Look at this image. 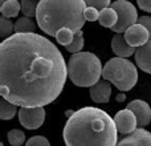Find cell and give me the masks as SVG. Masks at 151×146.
I'll list each match as a JSON object with an SVG mask.
<instances>
[{
    "label": "cell",
    "mask_w": 151,
    "mask_h": 146,
    "mask_svg": "<svg viewBox=\"0 0 151 146\" xmlns=\"http://www.w3.org/2000/svg\"><path fill=\"white\" fill-rule=\"evenodd\" d=\"M68 77L63 53L39 33H15L0 45V94L19 106H45Z\"/></svg>",
    "instance_id": "obj_1"
},
{
    "label": "cell",
    "mask_w": 151,
    "mask_h": 146,
    "mask_svg": "<svg viewBox=\"0 0 151 146\" xmlns=\"http://www.w3.org/2000/svg\"><path fill=\"white\" fill-rule=\"evenodd\" d=\"M114 118L99 108L85 106L68 118L63 130L66 146H117Z\"/></svg>",
    "instance_id": "obj_2"
},
{
    "label": "cell",
    "mask_w": 151,
    "mask_h": 146,
    "mask_svg": "<svg viewBox=\"0 0 151 146\" xmlns=\"http://www.w3.org/2000/svg\"><path fill=\"white\" fill-rule=\"evenodd\" d=\"M85 4V0H40L36 13L37 25L53 37L63 28L78 32L86 21Z\"/></svg>",
    "instance_id": "obj_3"
},
{
    "label": "cell",
    "mask_w": 151,
    "mask_h": 146,
    "mask_svg": "<svg viewBox=\"0 0 151 146\" xmlns=\"http://www.w3.org/2000/svg\"><path fill=\"white\" fill-rule=\"evenodd\" d=\"M99 59L91 52H77L68 61V77L77 86H89L97 84L102 76Z\"/></svg>",
    "instance_id": "obj_4"
},
{
    "label": "cell",
    "mask_w": 151,
    "mask_h": 146,
    "mask_svg": "<svg viewBox=\"0 0 151 146\" xmlns=\"http://www.w3.org/2000/svg\"><path fill=\"white\" fill-rule=\"evenodd\" d=\"M102 77L121 92H129L138 82V69L126 57L110 59L102 69Z\"/></svg>",
    "instance_id": "obj_5"
},
{
    "label": "cell",
    "mask_w": 151,
    "mask_h": 146,
    "mask_svg": "<svg viewBox=\"0 0 151 146\" xmlns=\"http://www.w3.org/2000/svg\"><path fill=\"white\" fill-rule=\"evenodd\" d=\"M110 7L114 8L118 13V21L111 28V31H114L115 33H122L129 27L138 23L139 17L137 8L130 1H127V0H117V1L111 3Z\"/></svg>",
    "instance_id": "obj_6"
},
{
    "label": "cell",
    "mask_w": 151,
    "mask_h": 146,
    "mask_svg": "<svg viewBox=\"0 0 151 146\" xmlns=\"http://www.w3.org/2000/svg\"><path fill=\"white\" fill-rule=\"evenodd\" d=\"M17 116L20 124L25 129H29V130L39 129L45 121L44 106H35V108L20 106Z\"/></svg>",
    "instance_id": "obj_7"
},
{
    "label": "cell",
    "mask_w": 151,
    "mask_h": 146,
    "mask_svg": "<svg viewBox=\"0 0 151 146\" xmlns=\"http://www.w3.org/2000/svg\"><path fill=\"white\" fill-rule=\"evenodd\" d=\"M114 121L118 132L122 134H130L138 128V120H137L135 113L133 110H130L129 108L117 112Z\"/></svg>",
    "instance_id": "obj_8"
},
{
    "label": "cell",
    "mask_w": 151,
    "mask_h": 146,
    "mask_svg": "<svg viewBox=\"0 0 151 146\" xmlns=\"http://www.w3.org/2000/svg\"><path fill=\"white\" fill-rule=\"evenodd\" d=\"M125 39L131 47L134 48H139L142 45H145L147 41L151 39L149 31L146 29V27H143L142 24L135 23L131 27H129L125 31Z\"/></svg>",
    "instance_id": "obj_9"
},
{
    "label": "cell",
    "mask_w": 151,
    "mask_h": 146,
    "mask_svg": "<svg viewBox=\"0 0 151 146\" xmlns=\"http://www.w3.org/2000/svg\"><path fill=\"white\" fill-rule=\"evenodd\" d=\"M117 146H151V133L138 128L118 142Z\"/></svg>",
    "instance_id": "obj_10"
},
{
    "label": "cell",
    "mask_w": 151,
    "mask_h": 146,
    "mask_svg": "<svg viewBox=\"0 0 151 146\" xmlns=\"http://www.w3.org/2000/svg\"><path fill=\"white\" fill-rule=\"evenodd\" d=\"M127 108L135 113L139 128H145V126H147L150 124V121H151V108L146 101H142V100H134V101L129 102Z\"/></svg>",
    "instance_id": "obj_11"
},
{
    "label": "cell",
    "mask_w": 151,
    "mask_h": 146,
    "mask_svg": "<svg viewBox=\"0 0 151 146\" xmlns=\"http://www.w3.org/2000/svg\"><path fill=\"white\" fill-rule=\"evenodd\" d=\"M90 98L94 102H109L111 96V82L107 80H99L97 84L90 86L89 89Z\"/></svg>",
    "instance_id": "obj_12"
},
{
    "label": "cell",
    "mask_w": 151,
    "mask_h": 146,
    "mask_svg": "<svg viewBox=\"0 0 151 146\" xmlns=\"http://www.w3.org/2000/svg\"><path fill=\"white\" fill-rule=\"evenodd\" d=\"M134 56H135V63L138 68L151 74V40H149L142 47L137 48Z\"/></svg>",
    "instance_id": "obj_13"
},
{
    "label": "cell",
    "mask_w": 151,
    "mask_h": 146,
    "mask_svg": "<svg viewBox=\"0 0 151 146\" xmlns=\"http://www.w3.org/2000/svg\"><path fill=\"white\" fill-rule=\"evenodd\" d=\"M111 51L114 52L115 56L118 57H130L131 55H134L137 51V48L131 47L127 41H126L125 36H122L121 33H117L111 40Z\"/></svg>",
    "instance_id": "obj_14"
},
{
    "label": "cell",
    "mask_w": 151,
    "mask_h": 146,
    "mask_svg": "<svg viewBox=\"0 0 151 146\" xmlns=\"http://www.w3.org/2000/svg\"><path fill=\"white\" fill-rule=\"evenodd\" d=\"M99 24L102 27H106V28L111 29L113 27L117 24L118 21V13L114 8L111 7H106L104 9L99 11V19H98Z\"/></svg>",
    "instance_id": "obj_15"
},
{
    "label": "cell",
    "mask_w": 151,
    "mask_h": 146,
    "mask_svg": "<svg viewBox=\"0 0 151 146\" xmlns=\"http://www.w3.org/2000/svg\"><path fill=\"white\" fill-rule=\"evenodd\" d=\"M20 9H21V3H19V0H7L0 7L1 16L8 19L16 17L19 15V12H20Z\"/></svg>",
    "instance_id": "obj_16"
},
{
    "label": "cell",
    "mask_w": 151,
    "mask_h": 146,
    "mask_svg": "<svg viewBox=\"0 0 151 146\" xmlns=\"http://www.w3.org/2000/svg\"><path fill=\"white\" fill-rule=\"evenodd\" d=\"M36 31V24L31 17H19L15 23V33H33Z\"/></svg>",
    "instance_id": "obj_17"
},
{
    "label": "cell",
    "mask_w": 151,
    "mask_h": 146,
    "mask_svg": "<svg viewBox=\"0 0 151 146\" xmlns=\"http://www.w3.org/2000/svg\"><path fill=\"white\" fill-rule=\"evenodd\" d=\"M19 105L13 104V102L8 101V100L3 98L1 102H0V118L4 121L7 120H12L16 116V113H19L17 110Z\"/></svg>",
    "instance_id": "obj_18"
},
{
    "label": "cell",
    "mask_w": 151,
    "mask_h": 146,
    "mask_svg": "<svg viewBox=\"0 0 151 146\" xmlns=\"http://www.w3.org/2000/svg\"><path fill=\"white\" fill-rule=\"evenodd\" d=\"M74 33H76V32L73 31V29H70V28H63V29H60V31L57 32V35H56L55 37H56V40H57L58 44L66 47V45H69L72 41H73Z\"/></svg>",
    "instance_id": "obj_19"
},
{
    "label": "cell",
    "mask_w": 151,
    "mask_h": 146,
    "mask_svg": "<svg viewBox=\"0 0 151 146\" xmlns=\"http://www.w3.org/2000/svg\"><path fill=\"white\" fill-rule=\"evenodd\" d=\"M83 44H85V40H83V33L82 31H78L74 33V39L73 41L70 43L69 45H66L65 49L70 53H77L81 52V49L83 48Z\"/></svg>",
    "instance_id": "obj_20"
},
{
    "label": "cell",
    "mask_w": 151,
    "mask_h": 146,
    "mask_svg": "<svg viewBox=\"0 0 151 146\" xmlns=\"http://www.w3.org/2000/svg\"><path fill=\"white\" fill-rule=\"evenodd\" d=\"M39 1L37 0H21V12L27 17H33L37 13Z\"/></svg>",
    "instance_id": "obj_21"
},
{
    "label": "cell",
    "mask_w": 151,
    "mask_h": 146,
    "mask_svg": "<svg viewBox=\"0 0 151 146\" xmlns=\"http://www.w3.org/2000/svg\"><path fill=\"white\" fill-rule=\"evenodd\" d=\"M7 138L11 146H21L25 142V134L19 129H12V130L8 132Z\"/></svg>",
    "instance_id": "obj_22"
},
{
    "label": "cell",
    "mask_w": 151,
    "mask_h": 146,
    "mask_svg": "<svg viewBox=\"0 0 151 146\" xmlns=\"http://www.w3.org/2000/svg\"><path fill=\"white\" fill-rule=\"evenodd\" d=\"M13 31H15V24L11 21V19L1 16V19H0V35H1V37L7 39V37L12 36Z\"/></svg>",
    "instance_id": "obj_23"
},
{
    "label": "cell",
    "mask_w": 151,
    "mask_h": 146,
    "mask_svg": "<svg viewBox=\"0 0 151 146\" xmlns=\"http://www.w3.org/2000/svg\"><path fill=\"white\" fill-rule=\"evenodd\" d=\"M25 146H50L49 141L42 136H35L27 141Z\"/></svg>",
    "instance_id": "obj_24"
},
{
    "label": "cell",
    "mask_w": 151,
    "mask_h": 146,
    "mask_svg": "<svg viewBox=\"0 0 151 146\" xmlns=\"http://www.w3.org/2000/svg\"><path fill=\"white\" fill-rule=\"evenodd\" d=\"M83 16H85L86 21H96L99 19V9L88 5L85 8V11H83Z\"/></svg>",
    "instance_id": "obj_25"
},
{
    "label": "cell",
    "mask_w": 151,
    "mask_h": 146,
    "mask_svg": "<svg viewBox=\"0 0 151 146\" xmlns=\"http://www.w3.org/2000/svg\"><path fill=\"white\" fill-rule=\"evenodd\" d=\"M85 1H86V5L94 7L99 11L111 5V0H85Z\"/></svg>",
    "instance_id": "obj_26"
},
{
    "label": "cell",
    "mask_w": 151,
    "mask_h": 146,
    "mask_svg": "<svg viewBox=\"0 0 151 146\" xmlns=\"http://www.w3.org/2000/svg\"><path fill=\"white\" fill-rule=\"evenodd\" d=\"M138 23L142 24L143 27H146V29L149 31L150 37H151V17L150 16H141V17L138 19Z\"/></svg>",
    "instance_id": "obj_27"
},
{
    "label": "cell",
    "mask_w": 151,
    "mask_h": 146,
    "mask_svg": "<svg viewBox=\"0 0 151 146\" xmlns=\"http://www.w3.org/2000/svg\"><path fill=\"white\" fill-rule=\"evenodd\" d=\"M138 1V7L145 12H151V0H137Z\"/></svg>",
    "instance_id": "obj_28"
},
{
    "label": "cell",
    "mask_w": 151,
    "mask_h": 146,
    "mask_svg": "<svg viewBox=\"0 0 151 146\" xmlns=\"http://www.w3.org/2000/svg\"><path fill=\"white\" fill-rule=\"evenodd\" d=\"M125 98H126L125 92H122V93H119V94H117V96H115V101H118V102H123V101H125Z\"/></svg>",
    "instance_id": "obj_29"
},
{
    "label": "cell",
    "mask_w": 151,
    "mask_h": 146,
    "mask_svg": "<svg viewBox=\"0 0 151 146\" xmlns=\"http://www.w3.org/2000/svg\"><path fill=\"white\" fill-rule=\"evenodd\" d=\"M73 110H68V112H66V116H68V117H72V116H73Z\"/></svg>",
    "instance_id": "obj_30"
},
{
    "label": "cell",
    "mask_w": 151,
    "mask_h": 146,
    "mask_svg": "<svg viewBox=\"0 0 151 146\" xmlns=\"http://www.w3.org/2000/svg\"><path fill=\"white\" fill-rule=\"evenodd\" d=\"M0 1H1V4H3V3H4V1H7V0H0Z\"/></svg>",
    "instance_id": "obj_31"
},
{
    "label": "cell",
    "mask_w": 151,
    "mask_h": 146,
    "mask_svg": "<svg viewBox=\"0 0 151 146\" xmlns=\"http://www.w3.org/2000/svg\"><path fill=\"white\" fill-rule=\"evenodd\" d=\"M0 146H4V144H0Z\"/></svg>",
    "instance_id": "obj_32"
}]
</instances>
